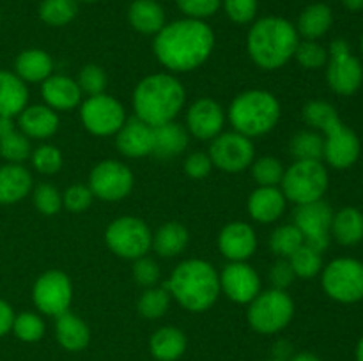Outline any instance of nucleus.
I'll return each instance as SVG.
<instances>
[{
    "mask_svg": "<svg viewBox=\"0 0 363 361\" xmlns=\"http://www.w3.org/2000/svg\"><path fill=\"white\" fill-rule=\"evenodd\" d=\"M215 35L202 20H177L156 34L155 53L160 62L176 73H188L202 66L211 55Z\"/></svg>",
    "mask_w": 363,
    "mask_h": 361,
    "instance_id": "nucleus-1",
    "label": "nucleus"
},
{
    "mask_svg": "<svg viewBox=\"0 0 363 361\" xmlns=\"http://www.w3.org/2000/svg\"><path fill=\"white\" fill-rule=\"evenodd\" d=\"M184 98V87L176 76L167 73L149 74L135 87L133 108L137 119L156 127L176 119Z\"/></svg>",
    "mask_w": 363,
    "mask_h": 361,
    "instance_id": "nucleus-2",
    "label": "nucleus"
},
{
    "mask_svg": "<svg viewBox=\"0 0 363 361\" xmlns=\"http://www.w3.org/2000/svg\"><path fill=\"white\" fill-rule=\"evenodd\" d=\"M298 42V30L291 21L279 16H268L252 25L247 48L250 59L261 69L273 71L293 59Z\"/></svg>",
    "mask_w": 363,
    "mask_h": 361,
    "instance_id": "nucleus-3",
    "label": "nucleus"
},
{
    "mask_svg": "<svg viewBox=\"0 0 363 361\" xmlns=\"http://www.w3.org/2000/svg\"><path fill=\"white\" fill-rule=\"evenodd\" d=\"M167 290L188 311H206L220 296V276L209 262L190 258L177 265L167 282Z\"/></svg>",
    "mask_w": 363,
    "mask_h": 361,
    "instance_id": "nucleus-4",
    "label": "nucleus"
},
{
    "mask_svg": "<svg viewBox=\"0 0 363 361\" xmlns=\"http://www.w3.org/2000/svg\"><path fill=\"white\" fill-rule=\"evenodd\" d=\"M280 119V103L268 91H247L238 96L229 108V120L234 131L245 137L269 133Z\"/></svg>",
    "mask_w": 363,
    "mask_h": 361,
    "instance_id": "nucleus-5",
    "label": "nucleus"
},
{
    "mask_svg": "<svg viewBox=\"0 0 363 361\" xmlns=\"http://www.w3.org/2000/svg\"><path fill=\"white\" fill-rule=\"evenodd\" d=\"M282 193L296 205L321 200L328 188V172L321 161H296L284 172Z\"/></svg>",
    "mask_w": 363,
    "mask_h": 361,
    "instance_id": "nucleus-6",
    "label": "nucleus"
},
{
    "mask_svg": "<svg viewBox=\"0 0 363 361\" xmlns=\"http://www.w3.org/2000/svg\"><path fill=\"white\" fill-rule=\"evenodd\" d=\"M294 315V303L286 290L259 292L248 306V322L262 335H273L286 328Z\"/></svg>",
    "mask_w": 363,
    "mask_h": 361,
    "instance_id": "nucleus-7",
    "label": "nucleus"
},
{
    "mask_svg": "<svg viewBox=\"0 0 363 361\" xmlns=\"http://www.w3.org/2000/svg\"><path fill=\"white\" fill-rule=\"evenodd\" d=\"M323 289L339 303L363 299V264L351 257L332 260L323 271Z\"/></svg>",
    "mask_w": 363,
    "mask_h": 361,
    "instance_id": "nucleus-8",
    "label": "nucleus"
},
{
    "mask_svg": "<svg viewBox=\"0 0 363 361\" xmlns=\"http://www.w3.org/2000/svg\"><path fill=\"white\" fill-rule=\"evenodd\" d=\"M105 241L116 255L137 260L151 250L152 234L142 219L123 216L110 223L105 232Z\"/></svg>",
    "mask_w": 363,
    "mask_h": 361,
    "instance_id": "nucleus-9",
    "label": "nucleus"
},
{
    "mask_svg": "<svg viewBox=\"0 0 363 361\" xmlns=\"http://www.w3.org/2000/svg\"><path fill=\"white\" fill-rule=\"evenodd\" d=\"M326 80L332 91L340 96H351L362 87L363 67L344 39H335L330 45Z\"/></svg>",
    "mask_w": 363,
    "mask_h": 361,
    "instance_id": "nucleus-10",
    "label": "nucleus"
},
{
    "mask_svg": "<svg viewBox=\"0 0 363 361\" xmlns=\"http://www.w3.org/2000/svg\"><path fill=\"white\" fill-rule=\"evenodd\" d=\"M333 211L328 202L315 200L311 204L298 205L294 212V225L303 236V241L312 250L323 251L330 246V230H332Z\"/></svg>",
    "mask_w": 363,
    "mask_h": 361,
    "instance_id": "nucleus-11",
    "label": "nucleus"
},
{
    "mask_svg": "<svg viewBox=\"0 0 363 361\" xmlns=\"http://www.w3.org/2000/svg\"><path fill=\"white\" fill-rule=\"evenodd\" d=\"M80 117L85 130L96 137H108L117 133L126 122L123 105L116 98L106 94L91 96L87 101H84Z\"/></svg>",
    "mask_w": 363,
    "mask_h": 361,
    "instance_id": "nucleus-12",
    "label": "nucleus"
},
{
    "mask_svg": "<svg viewBox=\"0 0 363 361\" xmlns=\"http://www.w3.org/2000/svg\"><path fill=\"white\" fill-rule=\"evenodd\" d=\"M255 149L248 137L230 131V133H220L213 138L209 147V158L213 166H218L223 172H241L248 168L254 161Z\"/></svg>",
    "mask_w": 363,
    "mask_h": 361,
    "instance_id": "nucleus-13",
    "label": "nucleus"
},
{
    "mask_svg": "<svg viewBox=\"0 0 363 361\" xmlns=\"http://www.w3.org/2000/svg\"><path fill=\"white\" fill-rule=\"evenodd\" d=\"M32 299L39 311L52 317H59L64 311H69L71 299H73L69 276L62 271H46L35 280Z\"/></svg>",
    "mask_w": 363,
    "mask_h": 361,
    "instance_id": "nucleus-14",
    "label": "nucleus"
},
{
    "mask_svg": "<svg viewBox=\"0 0 363 361\" xmlns=\"http://www.w3.org/2000/svg\"><path fill=\"white\" fill-rule=\"evenodd\" d=\"M89 188L92 195L101 200L116 202L128 197L133 188V173L124 163L106 159L98 163L89 176Z\"/></svg>",
    "mask_w": 363,
    "mask_h": 361,
    "instance_id": "nucleus-15",
    "label": "nucleus"
},
{
    "mask_svg": "<svg viewBox=\"0 0 363 361\" xmlns=\"http://www.w3.org/2000/svg\"><path fill=\"white\" fill-rule=\"evenodd\" d=\"M218 276L220 290L234 303H250L261 292V278L247 262H230Z\"/></svg>",
    "mask_w": 363,
    "mask_h": 361,
    "instance_id": "nucleus-16",
    "label": "nucleus"
},
{
    "mask_svg": "<svg viewBox=\"0 0 363 361\" xmlns=\"http://www.w3.org/2000/svg\"><path fill=\"white\" fill-rule=\"evenodd\" d=\"M325 134L323 158L326 159V163L337 170L350 168L360 156V140L354 134V131H351L350 127L340 122L339 126L332 127Z\"/></svg>",
    "mask_w": 363,
    "mask_h": 361,
    "instance_id": "nucleus-17",
    "label": "nucleus"
},
{
    "mask_svg": "<svg viewBox=\"0 0 363 361\" xmlns=\"http://www.w3.org/2000/svg\"><path fill=\"white\" fill-rule=\"evenodd\" d=\"M188 131L199 140H213L218 137L225 124V113L215 99H197L186 113Z\"/></svg>",
    "mask_w": 363,
    "mask_h": 361,
    "instance_id": "nucleus-18",
    "label": "nucleus"
},
{
    "mask_svg": "<svg viewBox=\"0 0 363 361\" xmlns=\"http://www.w3.org/2000/svg\"><path fill=\"white\" fill-rule=\"evenodd\" d=\"M218 248L230 262H245L255 253L257 237L248 223L233 222L222 229L218 236Z\"/></svg>",
    "mask_w": 363,
    "mask_h": 361,
    "instance_id": "nucleus-19",
    "label": "nucleus"
},
{
    "mask_svg": "<svg viewBox=\"0 0 363 361\" xmlns=\"http://www.w3.org/2000/svg\"><path fill=\"white\" fill-rule=\"evenodd\" d=\"M117 149L128 158H144L152 154V127L140 119H130L121 126L116 138Z\"/></svg>",
    "mask_w": 363,
    "mask_h": 361,
    "instance_id": "nucleus-20",
    "label": "nucleus"
},
{
    "mask_svg": "<svg viewBox=\"0 0 363 361\" xmlns=\"http://www.w3.org/2000/svg\"><path fill=\"white\" fill-rule=\"evenodd\" d=\"M43 99L52 110H73L80 105L82 91L78 87L77 80H71L64 74H52L43 81Z\"/></svg>",
    "mask_w": 363,
    "mask_h": 361,
    "instance_id": "nucleus-21",
    "label": "nucleus"
},
{
    "mask_svg": "<svg viewBox=\"0 0 363 361\" xmlns=\"http://www.w3.org/2000/svg\"><path fill=\"white\" fill-rule=\"evenodd\" d=\"M18 126L25 137L43 140L59 130V117L48 105L25 106L23 112L18 115Z\"/></svg>",
    "mask_w": 363,
    "mask_h": 361,
    "instance_id": "nucleus-22",
    "label": "nucleus"
},
{
    "mask_svg": "<svg viewBox=\"0 0 363 361\" xmlns=\"http://www.w3.org/2000/svg\"><path fill=\"white\" fill-rule=\"evenodd\" d=\"M286 211V197L277 186H259L248 198V212L259 223L277 222Z\"/></svg>",
    "mask_w": 363,
    "mask_h": 361,
    "instance_id": "nucleus-23",
    "label": "nucleus"
},
{
    "mask_svg": "<svg viewBox=\"0 0 363 361\" xmlns=\"http://www.w3.org/2000/svg\"><path fill=\"white\" fill-rule=\"evenodd\" d=\"M32 176L20 163H7L0 166V204H14L28 195Z\"/></svg>",
    "mask_w": 363,
    "mask_h": 361,
    "instance_id": "nucleus-24",
    "label": "nucleus"
},
{
    "mask_svg": "<svg viewBox=\"0 0 363 361\" xmlns=\"http://www.w3.org/2000/svg\"><path fill=\"white\" fill-rule=\"evenodd\" d=\"M28 101L27 85L16 73L0 71V115L16 117L25 110Z\"/></svg>",
    "mask_w": 363,
    "mask_h": 361,
    "instance_id": "nucleus-25",
    "label": "nucleus"
},
{
    "mask_svg": "<svg viewBox=\"0 0 363 361\" xmlns=\"http://www.w3.org/2000/svg\"><path fill=\"white\" fill-rule=\"evenodd\" d=\"M55 335L60 347H64L69 353H78V350L85 349L89 345V340H91L89 326L71 311H64L57 317Z\"/></svg>",
    "mask_w": 363,
    "mask_h": 361,
    "instance_id": "nucleus-26",
    "label": "nucleus"
},
{
    "mask_svg": "<svg viewBox=\"0 0 363 361\" xmlns=\"http://www.w3.org/2000/svg\"><path fill=\"white\" fill-rule=\"evenodd\" d=\"M188 147V133L183 126L170 120L152 127V154L158 158H174Z\"/></svg>",
    "mask_w": 363,
    "mask_h": 361,
    "instance_id": "nucleus-27",
    "label": "nucleus"
},
{
    "mask_svg": "<svg viewBox=\"0 0 363 361\" xmlns=\"http://www.w3.org/2000/svg\"><path fill=\"white\" fill-rule=\"evenodd\" d=\"M14 69H16V76L21 78L25 84H39L52 76L53 62L46 52L30 48L16 57Z\"/></svg>",
    "mask_w": 363,
    "mask_h": 361,
    "instance_id": "nucleus-28",
    "label": "nucleus"
},
{
    "mask_svg": "<svg viewBox=\"0 0 363 361\" xmlns=\"http://www.w3.org/2000/svg\"><path fill=\"white\" fill-rule=\"evenodd\" d=\"M128 18L131 27L142 34H158L165 27V13L156 0H135Z\"/></svg>",
    "mask_w": 363,
    "mask_h": 361,
    "instance_id": "nucleus-29",
    "label": "nucleus"
},
{
    "mask_svg": "<svg viewBox=\"0 0 363 361\" xmlns=\"http://www.w3.org/2000/svg\"><path fill=\"white\" fill-rule=\"evenodd\" d=\"M149 349L158 361H176L186 350V336L181 329L172 328V326L160 328L151 336Z\"/></svg>",
    "mask_w": 363,
    "mask_h": 361,
    "instance_id": "nucleus-30",
    "label": "nucleus"
},
{
    "mask_svg": "<svg viewBox=\"0 0 363 361\" xmlns=\"http://www.w3.org/2000/svg\"><path fill=\"white\" fill-rule=\"evenodd\" d=\"M332 236L344 246H353L363 239V214L357 207H344L333 214Z\"/></svg>",
    "mask_w": 363,
    "mask_h": 361,
    "instance_id": "nucleus-31",
    "label": "nucleus"
},
{
    "mask_svg": "<svg viewBox=\"0 0 363 361\" xmlns=\"http://www.w3.org/2000/svg\"><path fill=\"white\" fill-rule=\"evenodd\" d=\"M333 14L326 4H312L298 18V34L305 39H318L328 32L332 27Z\"/></svg>",
    "mask_w": 363,
    "mask_h": 361,
    "instance_id": "nucleus-32",
    "label": "nucleus"
},
{
    "mask_svg": "<svg viewBox=\"0 0 363 361\" xmlns=\"http://www.w3.org/2000/svg\"><path fill=\"white\" fill-rule=\"evenodd\" d=\"M188 239V230L181 223L169 222L156 230L152 246L160 257H176L186 248Z\"/></svg>",
    "mask_w": 363,
    "mask_h": 361,
    "instance_id": "nucleus-33",
    "label": "nucleus"
},
{
    "mask_svg": "<svg viewBox=\"0 0 363 361\" xmlns=\"http://www.w3.org/2000/svg\"><path fill=\"white\" fill-rule=\"evenodd\" d=\"M289 151L296 161H321L325 138L314 131H300L291 138Z\"/></svg>",
    "mask_w": 363,
    "mask_h": 361,
    "instance_id": "nucleus-34",
    "label": "nucleus"
},
{
    "mask_svg": "<svg viewBox=\"0 0 363 361\" xmlns=\"http://www.w3.org/2000/svg\"><path fill=\"white\" fill-rule=\"evenodd\" d=\"M303 119L308 126L315 127L319 131H330L332 127L339 126V113L330 103L326 101H311L303 106Z\"/></svg>",
    "mask_w": 363,
    "mask_h": 361,
    "instance_id": "nucleus-35",
    "label": "nucleus"
},
{
    "mask_svg": "<svg viewBox=\"0 0 363 361\" xmlns=\"http://www.w3.org/2000/svg\"><path fill=\"white\" fill-rule=\"evenodd\" d=\"M78 13L77 0H43L39 6V16L52 27L67 25Z\"/></svg>",
    "mask_w": 363,
    "mask_h": 361,
    "instance_id": "nucleus-36",
    "label": "nucleus"
},
{
    "mask_svg": "<svg viewBox=\"0 0 363 361\" xmlns=\"http://www.w3.org/2000/svg\"><path fill=\"white\" fill-rule=\"evenodd\" d=\"M303 244V236L294 223L279 227V229L273 230L272 237H269V248H272L273 253L282 258H289Z\"/></svg>",
    "mask_w": 363,
    "mask_h": 361,
    "instance_id": "nucleus-37",
    "label": "nucleus"
},
{
    "mask_svg": "<svg viewBox=\"0 0 363 361\" xmlns=\"http://www.w3.org/2000/svg\"><path fill=\"white\" fill-rule=\"evenodd\" d=\"M170 304V292L162 287H149L138 299L137 308L145 319H160L167 314Z\"/></svg>",
    "mask_w": 363,
    "mask_h": 361,
    "instance_id": "nucleus-38",
    "label": "nucleus"
},
{
    "mask_svg": "<svg viewBox=\"0 0 363 361\" xmlns=\"http://www.w3.org/2000/svg\"><path fill=\"white\" fill-rule=\"evenodd\" d=\"M289 264L293 268L294 275L300 276V278H314L323 269V257L319 251L303 244L291 255Z\"/></svg>",
    "mask_w": 363,
    "mask_h": 361,
    "instance_id": "nucleus-39",
    "label": "nucleus"
},
{
    "mask_svg": "<svg viewBox=\"0 0 363 361\" xmlns=\"http://www.w3.org/2000/svg\"><path fill=\"white\" fill-rule=\"evenodd\" d=\"M0 156L9 163H20L30 156V142L21 131L14 127L9 133L0 137Z\"/></svg>",
    "mask_w": 363,
    "mask_h": 361,
    "instance_id": "nucleus-40",
    "label": "nucleus"
},
{
    "mask_svg": "<svg viewBox=\"0 0 363 361\" xmlns=\"http://www.w3.org/2000/svg\"><path fill=\"white\" fill-rule=\"evenodd\" d=\"M13 331L21 342H38L45 336V322L39 315L30 314V311H25V314L14 315L13 322Z\"/></svg>",
    "mask_w": 363,
    "mask_h": 361,
    "instance_id": "nucleus-41",
    "label": "nucleus"
},
{
    "mask_svg": "<svg viewBox=\"0 0 363 361\" xmlns=\"http://www.w3.org/2000/svg\"><path fill=\"white\" fill-rule=\"evenodd\" d=\"M284 172L286 170H284L282 163L277 158H269V156L257 159L252 165V176L259 186H279L282 183Z\"/></svg>",
    "mask_w": 363,
    "mask_h": 361,
    "instance_id": "nucleus-42",
    "label": "nucleus"
},
{
    "mask_svg": "<svg viewBox=\"0 0 363 361\" xmlns=\"http://www.w3.org/2000/svg\"><path fill=\"white\" fill-rule=\"evenodd\" d=\"M294 57L305 69H319V67L328 62V52L312 39H305V41L298 42Z\"/></svg>",
    "mask_w": 363,
    "mask_h": 361,
    "instance_id": "nucleus-43",
    "label": "nucleus"
},
{
    "mask_svg": "<svg viewBox=\"0 0 363 361\" xmlns=\"http://www.w3.org/2000/svg\"><path fill=\"white\" fill-rule=\"evenodd\" d=\"M77 84L82 92L89 94V98H91V96L105 94L106 74L99 66H96V64H89V66H85L84 69L78 73Z\"/></svg>",
    "mask_w": 363,
    "mask_h": 361,
    "instance_id": "nucleus-44",
    "label": "nucleus"
},
{
    "mask_svg": "<svg viewBox=\"0 0 363 361\" xmlns=\"http://www.w3.org/2000/svg\"><path fill=\"white\" fill-rule=\"evenodd\" d=\"M32 197H34L35 209L46 216L57 214L62 209V195L52 184H39Z\"/></svg>",
    "mask_w": 363,
    "mask_h": 361,
    "instance_id": "nucleus-45",
    "label": "nucleus"
},
{
    "mask_svg": "<svg viewBox=\"0 0 363 361\" xmlns=\"http://www.w3.org/2000/svg\"><path fill=\"white\" fill-rule=\"evenodd\" d=\"M32 165L38 172L55 173L59 172L62 166V154L55 145H39L34 152H32Z\"/></svg>",
    "mask_w": 363,
    "mask_h": 361,
    "instance_id": "nucleus-46",
    "label": "nucleus"
},
{
    "mask_svg": "<svg viewBox=\"0 0 363 361\" xmlns=\"http://www.w3.org/2000/svg\"><path fill=\"white\" fill-rule=\"evenodd\" d=\"M91 188L84 186V184H74V186L67 188L62 195V205H66L67 211L71 212H84L91 207L92 204Z\"/></svg>",
    "mask_w": 363,
    "mask_h": 361,
    "instance_id": "nucleus-47",
    "label": "nucleus"
},
{
    "mask_svg": "<svg viewBox=\"0 0 363 361\" xmlns=\"http://www.w3.org/2000/svg\"><path fill=\"white\" fill-rule=\"evenodd\" d=\"M223 7L234 23H250L257 14V0H223Z\"/></svg>",
    "mask_w": 363,
    "mask_h": 361,
    "instance_id": "nucleus-48",
    "label": "nucleus"
},
{
    "mask_svg": "<svg viewBox=\"0 0 363 361\" xmlns=\"http://www.w3.org/2000/svg\"><path fill=\"white\" fill-rule=\"evenodd\" d=\"M177 7L194 20L213 16L222 6V0H176Z\"/></svg>",
    "mask_w": 363,
    "mask_h": 361,
    "instance_id": "nucleus-49",
    "label": "nucleus"
},
{
    "mask_svg": "<svg viewBox=\"0 0 363 361\" xmlns=\"http://www.w3.org/2000/svg\"><path fill=\"white\" fill-rule=\"evenodd\" d=\"M133 278L142 287H155L160 280V268L152 258L144 257L137 258L133 264Z\"/></svg>",
    "mask_w": 363,
    "mask_h": 361,
    "instance_id": "nucleus-50",
    "label": "nucleus"
},
{
    "mask_svg": "<svg viewBox=\"0 0 363 361\" xmlns=\"http://www.w3.org/2000/svg\"><path fill=\"white\" fill-rule=\"evenodd\" d=\"M294 271L291 268L289 260L286 258H280L273 264L272 271H269V282H272L273 289H279V290H286L291 283L294 282Z\"/></svg>",
    "mask_w": 363,
    "mask_h": 361,
    "instance_id": "nucleus-51",
    "label": "nucleus"
},
{
    "mask_svg": "<svg viewBox=\"0 0 363 361\" xmlns=\"http://www.w3.org/2000/svg\"><path fill=\"white\" fill-rule=\"evenodd\" d=\"M211 158H209V154H204V152H194L184 161V172L190 177H194V179H204L211 172Z\"/></svg>",
    "mask_w": 363,
    "mask_h": 361,
    "instance_id": "nucleus-52",
    "label": "nucleus"
},
{
    "mask_svg": "<svg viewBox=\"0 0 363 361\" xmlns=\"http://www.w3.org/2000/svg\"><path fill=\"white\" fill-rule=\"evenodd\" d=\"M13 322H14L13 308H11L9 303L0 299V336H4L6 333H9L11 329H13Z\"/></svg>",
    "mask_w": 363,
    "mask_h": 361,
    "instance_id": "nucleus-53",
    "label": "nucleus"
},
{
    "mask_svg": "<svg viewBox=\"0 0 363 361\" xmlns=\"http://www.w3.org/2000/svg\"><path fill=\"white\" fill-rule=\"evenodd\" d=\"M291 361H321V360L312 353H300L296 354V356H293V360Z\"/></svg>",
    "mask_w": 363,
    "mask_h": 361,
    "instance_id": "nucleus-54",
    "label": "nucleus"
},
{
    "mask_svg": "<svg viewBox=\"0 0 363 361\" xmlns=\"http://www.w3.org/2000/svg\"><path fill=\"white\" fill-rule=\"evenodd\" d=\"M342 4L351 11L363 9V0H342Z\"/></svg>",
    "mask_w": 363,
    "mask_h": 361,
    "instance_id": "nucleus-55",
    "label": "nucleus"
},
{
    "mask_svg": "<svg viewBox=\"0 0 363 361\" xmlns=\"http://www.w3.org/2000/svg\"><path fill=\"white\" fill-rule=\"evenodd\" d=\"M357 361H363V336L357 345Z\"/></svg>",
    "mask_w": 363,
    "mask_h": 361,
    "instance_id": "nucleus-56",
    "label": "nucleus"
},
{
    "mask_svg": "<svg viewBox=\"0 0 363 361\" xmlns=\"http://www.w3.org/2000/svg\"><path fill=\"white\" fill-rule=\"evenodd\" d=\"M82 2H96V0H82Z\"/></svg>",
    "mask_w": 363,
    "mask_h": 361,
    "instance_id": "nucleus-57",
    "label": "nucleus"
},
{
    "mask_svg": "<svg viewBox=\"0 0 363 361\" xmlns=\"http://www.w3.org/2000/svg\"><path fill=\"white\" fill-rule=\"evenodd\" d=\"M362 52H363V35H362Z\"/></svg>",
    "mask_w": 363,
    "mask_h": 361,
    "instance_id": "nucleus-58",
    "label": "nucleus"
},
{
    "mask_svg": "<svg viewBox=\"0 0 363 361\" xmlns=\"http://www.w3.org/2000/svg\"><path fill=\"white\" fill-rule=\"evenodd\" d=\"M269 361H280V360H269Z\"/></svg>",
    "mask_w": 363,
    "mask_h": 361,
    "instance_id": "nucleus-59",
    "label": "nucleus"
}]
</instances>
